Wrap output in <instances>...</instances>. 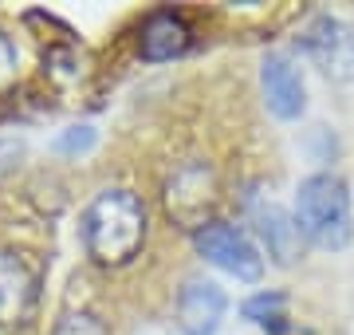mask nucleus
<instances>
[{"label": "nucleus", "instance_id": "obj_4", "mask_svg": "<svg viewBox=\"0 0 354 335\" xmlns=\"http://www.w3.org/2000/svg\"><path fill=\"white\" fill-rule=\"evenodd\" d=\"M193 248L201 253L209 264H216L221 272L236 276V280H260L264 276V257L260 248L241 225H228V221L216 217L213 225H205L201 233H193Z\"/></svg>", "mask_w": 354, "mask_h": 335}, {"label": "nucleus", "instance_id": "obj_1", "mask_svg": "<svg viewBox=\"0 0 354 335\" xmlns=\"http://www.w3.org/2000/svg\"><path fill=\"white\" fill-rule=\"evenodd\" d=\"M79 233L99 269H122L146 245V206L130 190H102L87 201Z\"/></svg>", "mask_w": 354, "mask_h": 335}, {"label": "nucleus", "instance_id": "obj_3", "mask_svg": "<svg viewBox=\"0 0 354 335\" xmlns=\"http://www.w3.org/2000/svg\"><path fill=\"white\" fill-rule=\"evenodd\" d=\"M216 201H221V181H216L213 166L201 162V158H189V162L174 166L162 185L165 217L185 233H201L205 225H213Z\"/></svg>", "mask_w": 354, "mask_h": 335}, {"label": "nucleus", "instance_id": "obj_10", "mask_svg": "<svg viewBox=\"0 0 354 335\" xmlns=\"http://www.w3.org/2000/svg\"><path fill=\"white\" fill-rule=\"evenodd\" d=\"M189 24L174 12V8H158V12L146 16V24L138 32V52L142 60H150V64H162V60H174L189 48Z\"/></svg>", "mask_w": 354, "mask_h": 335}, {"label": "nucleus", "instance_id": "obj_8", "mask_svg": "<svg viewBox=\"0 0 354 335\" xmlns=\"http://www.w3.org/2000/svg\"><path fill=\"white\" fill-rule=\"evenodd\" d=\"M225 308L228 296L221 284L205 280V276H189L177 292V327H181V335H216Z\"/></svg>", "mask_w": 354, "mask_h": 335}, {"label": "nucleus", "instance_id": "obj_15", "mask_svg": "<svg viewBox=\"0 0 354 335\" xmlns=\"http://www.w3.org/2000/svg\"><path fill=\"white\" fill-rule=\"evenodd\" d=\"M276 335H315V332H307V327H299V323H288V327H279Z\"/></svg>", "mask_w": 354, "mask_h": 335}, {"label": "nucleus", "instance_id": "obj_11", "mask_svg": "<svg viewBox=\"0 0 354 335\" xmlns=\"http://www.w3.org/2000/svg\"><path fill=\"white\" fill-rule=\"evenodd\" d=\"M241 316L248 323H260V327H264L268 335H276L279 327H288V296H283V292H256V296H248L241 304Z\"/></svg>", "mask_w": 354, "mask_h": 335}, {"label": "nucleus", "instance_id": "obj_6", "mask_svg": "<svg viewBox=\"0 0 354 335\" xmlns=\"http://www.w3.org/2000/svg\"><path fill=\"white\" fill-rule=\"evenodd\" d=\"M39 304V272L16 248H0V327H20Z\"/></svg>", "mask_w": 354, "mask_h": 335}, {"label": "nucleus", "instance_id": "obj_7", "mask_svg": "<svg viewBox=\"0 0 354 335\" xmlns=\"http://www.w3.org/2000/svg\"><path fill=\"white\" fill-rule=\"evenodd\" d=\"M260 91H264L268 111L283 123L299 118L307 111V83L299 64L288 52H268L260 64Z\"/></svg>", "mask_w": 354, "mask_h": 335}, {"label": "nucleus", "instance_id": "obj_13", "mask_svg": "<svg viewBox=\"0 0 354 335\" xmlns=\"http://www.w3.org/2000/svg\"><path fill=\"white\" fill-rule=\"evenodd\" d=\"M91 146H95V130L91 127H67L64 134H59V142H55L59 154H83Z\"/></svg>", "mask_w": 354, "mask_h": 335}, {"label": "nucleus", "instance_id": "obj_2", "mask_svg": "<svg viewBox=\"0 0 354 335\" xmlns=\"http://www.w3.org/2000/svg\"><path fill=\"white\" fill-rule=\"evenodd\" d=\"M295 221L311 245L330 248V253L346 248L354 237V209L346 181L330 170L307 174L295 190Z\"/></svg>", "mask_w": 354, "mask_h": 335}, {"label": "nucleus", "instance_id": "obj_5", "mask_svg": "<svg viewBox=\"0 0 354 335\" xmlns=\"http://www.w3.org/2000/svg\"><path fill=\"white\" fill-rule=\"evenodd\" d=\"M299 52L330 79L354 75V28L339 16H315L299 36Z\"/></svg>", "mask_w": 354, "mask_h": 335}, {"label": "nucleus", "instance_id": "obj_14", "mask_svg": "<svg viewBox=\"0 0 354 335\" xmlns=\"http://www.w3.org/2000/svg\"><path fill=\"white\" fill-rule=\"evenodd\" d=\"M12 71H16V48H12V39L0 32V83L12 79Z\"/></svg>", "mask_w": 354, "mask_h": 335}, {"label": "nucleus", "instance_id": "obj_9", "mask_svg": "<svg viewBox=\"0 0 354 335\" xmlns=\"http://www.w3.org/2000/svg\"><path fill=\"white\" fill-rule=\"evenodd\" d=\"M248 217H252L256 233H260V241H264V248H268V257L276 260V264H295V260L304 257L307 237H304V229H299L295 213H288V209L276 206V201H256V206L248 209Z\"/></svg>", "mask_w": 354, "mask_h": 335}, {"label": "nucleus", "instance_id": "obj_12", "mask_svg": "<svg viewBox=\"0 0 354 335\" xmlns=\"http://www.w3.org/2000/svg\"><path fill=\"white\" fill-rule=\"evenodd\" d=\"M51 335H111V327L87 308H67V311H59Z\"/></svg>", "mask_w": 354, "mask_h": 335}]
</instances>
